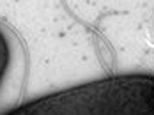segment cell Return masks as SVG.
Masks as SVG:
<instances>
[{
  "instance_id": "7a4b0ae2",
  "label": "cell",
  "mask_w": 154,
  "mask_h": 115,
  "mask_svg": "<svg viewBox=\"0 0 154 115\" xmlns=\"http://www.w3.org/2000/svg\"><path fill=\"white\" fill-rule=\"evenodd\" d=\"M9 57H11V51H9V43L5 39L4 32L0 30V82L5 74V69L9 66Z\"/></svg>"
},
{
  "instance_id": "6da1fadb",
  "label": "cell",
  "mask_w": 154,
  "mask_h": 115,
  "mask_svg": "<svg viewBox=\"0 0 154 115\" xmlns=\"http://www.w3.org/2000/svg\"><path fill=\"white\" fill-rule=\"evenodd\" d=\"M149 76H117L62 90L13 110V113H137L151 112Z\"/></svg>"
}]
</instances>
